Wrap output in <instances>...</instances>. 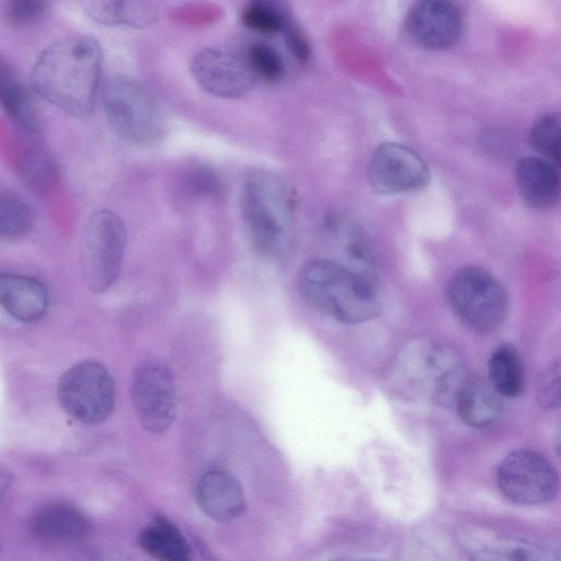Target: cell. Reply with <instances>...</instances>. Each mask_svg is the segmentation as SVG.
<instances>
[{"label": "cell", "instance_id": "1", "mask_svg": "<svg viewBox=\"0 0 561 561\" xmlns=\"http://www.w3.org/2000/svg\"><path fill=\"white\" fill-rule=\"evenodd\" d=\"M102 61L103 51L95 38L67 36L38 56L31 82L48 103L70 115L84 117L95 104Z\"/></svg>", "mask_w": 561, "mask_h": 561}, {"label": "cell", "instance_id": "2", "mask_svg": "<svg viewBox=\"0 0 561 561\" xmlns=\"http://www.w3.org/2000/svg\"><path fill=\"white\" fill-rule=\"evenodd\" d=\"M241 217L260 256L274 262L288 256L294 243V203L277 174L265 170L248 174L241 193Z\"/></svg>", "mask_w": 561, "mask_h": 561}, {"label": "cell", "instance_id": "3", "mask_svg": "<svg viewBox=\"0 0 561 561\" xmlns=\"http://www.w3.org/2000/svg\"><path fill=\"white\" fill-rule=\"evenodd\" d=\"M297 287L310 306L346 324L369 321L380 312L373 279L332 260L306 262L298 273Z\"/></svg>", "mask_w": 561, "mask_h": 561}, {"label": "cell", "instance_id": "4", "mask_svg": "<svg viewBox=\"0 0 561 561\" xmlns=\"http://www.w3.org/2000/svg\"><path fill=\"white\" fill-rule=\"evenodd\" d=\"M106 119L118 138L134 146H152L167 131V121L153 95L138 81L115 76L102 91Z\"/></svg>", "mask_w": 561, "mask_h": 561}, {"label": "cell", "instance_id": "5", "mask_svg": "<svg viewBox=\"0 0 561 561\" xmlns=\"http://www.w3.org/2000/svg\"><path fill=\"white\" fill-rule=\"evenodd\" d=\"M448 300L459 321L479 333L495 330L508 311L506 290L493 274L480 266H467L454 275Z\"/></svg>", "mask_w": 561, "mask_h": 561}, {"label": "cell", "instance_id": "6", "mask_svg": "<svg viewBox=\"0 0 561 561\" xmlns=\"http://www.w3.org/2000/svg\"><path fill=\"white\" fill-rule=\"evenodd\" d=\"M126 247L122 219L108 209L94 211L85 222L80 247L83 280L93 293L107 290L117 279Z\"/></svg>", "mask_w": 561, "mask_h": 561}, {"label": "cell", "instance_id": "7", "mask_svg": "<svg viewBox=\"0 0 561 561\" xmlns=\"http://www.w3.org/2000/svg\"><path fill=\"white\" fill-rule=\"evenodd\" d=\"M62 409L84 424L104 422L115 403V387L110 371L101 363L84 360L69 368L57 389Z\"/></svg>", "mask_w": 561, "mask_h": 561}, {"label": "cell", "instance_id": "8", "mask_svg": "<svg viewBox=\"0 0 561 561\" xmlns=\"http://www.w3.org/2000/svg\"><path fill=\"white\" fill-rule=\"evenodd\" d=\"M496 482L508 501L519 505H541L552 501L559 479L550 462L531 449H516L499 465Z\"/></svg>", "mask_w": 561, "mask_h": 561}, {"label": "cell", "instance_id": "9", "mask_svg": "<svg viewBox=\"0 0 561 561\" xmlns=\"http://www.w3.org/2000/svg\"><path fill=\"white\" fill-rule=\"evenodd\" d=\"M131 401L144 428L162 433L176 415V389L172 371L158 360L137 367L131 381Z\"/></svg>", "mask_w": 561, "mask_h": 561}, {"label": "cell", "instance_id": "10", "mask_svg": "<svg viewBox=\"0 0 561 561\" xmlns=\"http://www.w3.org/2000/svg\"><path fill=\"white\" fill-rule=\"evenodd\" d=\"M191 71L202 89L222 99L241 98L259 83L244 53L227 47H207L198 51L192 60Z\"/></svg>", "mask_w": 561, "mask_h": 561}, {"label": "cell", "instance_id": "11", "mask_svg": "<svg viewBox=\"0 0 561 561\" xmlns=\"http://www.w3.org/2000/svg\"><path fill=\"white\" fill-rule=\"evenodd\" d=\"M430 179V169L423 158L400 144H381L369 161L368 182L378 194L417 191L425 187Z\"/></svg>", "mask_w": 561, "mask_h": 561}, {"label": "cell", "instance_id": "12", "mask_svg": "<svg viewBox=\"0 0 561 561\" xmlns=\"http://www.w3.org/2000/svg\"><path fill=\"white\" fill-rule=\"evenodd\" d=\"M462 13L454 0H415L410 7L405 30L409 37L427 50H442L459 39Z\"/></svg>", "mask_w": 561, "mask_h": 561}, {"label": "cell", "instance_id": "13", "mask_svg": "<svg viewBox=\"0 0 561 561\" xmlns=\"http://www.w3.org/2000/svg\"><path fill=\"white\" fill-rule=\"evenodd\" d=\"M195 500L210 518L228 522L237 518L245 508V499L240 482L226 470L205 472L196 483Z\"/></svg>", "mask_w": 561, "mask_h": 561}, {"label": "cell", "instance_id": "14", "mask_svg": "<svg viewBox=\"0 0 561 561\" xmlns=\"http://www.w3.org/2000/svg\"><path fill=\"white\" fill-rule=\"evenodd\" d=\"M49 294L37 278L0 273V307L21 322H35L47 311Z\"/></svg>", "mask_w": 561, "mask_h": 561}, {"label": "cell", "instance_id": "15", "mask_svg": "<svg viewBox=\"0 0 561 561\" xmlns=\"http://www.w3.org/2000/svg\"><path fill=\"white\" fill-rule=\"evenodd\" d=\"M558 165L540 157L522 158L515 167L516 184L523 199L531 207L554 206L560 196Z\"/></svg>", "mask_w": 561, "mask_h": 561}, {"label": "cell", "instance_id": "16", "mask_svg": "<svg viewBox=\"0 0 561 561\" xmlns=\"http://www.w3.org/2000/svg\"><path fill=\"white\" fill-rule=\"evenodd\" d=\"M501 398L489 381L470 376L457 396L454 409L468 426L483 428L501 416Z\"/></svg>", "mask_w": 561, "mask_h": 561}, {"label": "cell", "instance_id": "17", "mask_svg": "<svg viewBox=\"0 0 561 561\" xmlns=\"http://www.w3.org/2000/svg\"><path fill=\"white\" fill-rule=\"evenodd\" d=\"M0 103L11 119L24 130H39L38 113L28 90L12 65L1 56Z\"/></svg>", "mask_w": 561, "mask_h": 561}, {"label": "cell", "instance_id": "18", "mask_svg": "<svg viewBox=\"0 0 561 561\" xmlns=\"http://www.w3.org/2000/svg\"><path fill=\"white\" fill-rule=\"evenodd\" d=\"M33 534L46 541L64 542L82 537L88 529L84 515L67 504H50L32 518Z\"/></svg>", "mask_w": 561, "mask_h": 561}, {"label": "cell", "instance_id": "19", "mask_svg": "<svg viewBox=\"0 0 561 561\" xmlns=\"http://www.w3.org/2000/svg\"><path fill=\"white\" fill-rule=\"evenodd\" d=\"M140 547L153 558L164 561H186L192 550L180 529L165 517L152 519L139 534Z\"/></svg>", "mask_w": 561, "mask_h": 561}, {"label": "cell", "instance_id": "20", "mask_svg": "<svg viewBox=\"0 0 561 561\" xmlns=\"http://www.w3.org/2000/svg\"><path fill=\"white\" fill-rule=\"evenodd\" d=\"M489 383L505 398L518 397L525 387V373L517 351L502 344L492 353L488 364Z\"/></svg>", "mask_w": 561, "mask_h": 561}, {"label": "cell", "instance_id": "21", "mask_svg": "<svg viewBox=\"0 0 561 561\" xmlns=\"http://www.w3.org/2000/svg\"><path fill=\"white\" fill-rule=\"evenodd\" d=\"M90 14L102 24L131 27H146L157 18L147 0H100L90 7Z\"/></svg>", "mask_w": 561, "mask_h": 561}, {"label": "cell", "instance_id": "22", "mask_svg": "<svg viewBox=\"0 0 561 561\" xmlns=\"http://www.w3.org/2000/svg\"><path fill=\"white\" fill-rule=\"evenodd\" d=\"M551 549L539 543L510 538L494 537L477 543L471 550L479 560H551Z\"/></svg>", "mask_w": 561, "mask_h": 561}, {"label": "cell", "instance_id": "23", "mask_svg": "<svg viewBox=\"0 0 561 561\" xmlns=\"http://www.w3.org/2000/svg\"><path fill=\"white\" fill-rule=\"evenodd\" d=\"M245 27L262 34H276L293 22L285 0H249L241 14Z\"/></svg>", "mask_w": 561, "mask_h": 561}, {"label": "cell", "instance_id": "24", "mask_svg": "<svg viewBox=\"0 0 561 561\" xmlns=\"http://www.w3.org/2000/svg\"><path fill=\"white\" fill-rule=\"evenodd\" d=\"M33 215L19 197L0 193V240H15L28 232Z\"/></svg>", "mask_w": 561, "mask_h": 561}, {"label": "cell", "instance_id": "25", "mask_svg": "<svg viewBox=\"0 0 561 561\" xmlns=\"http://www.w3.org/2000/svg\"><path fill=\"white\" fill-rule=\"evenodd\" d=\"M243 53L257 82L275 83L283 78L284 61L274 47L264 43H253Z\"/></svg>", "mask_w": 561, "mask_h": 561}, {"label": "cell", "instance_id": "26", "mask_svg": "<svg viewBox=\"0 0 561 561\" xmlns=\"http://www.w3.org/2000/svg\"><path fill=\"white\" fill-rule=\"evenodd\" d=\"M560 127L559 114L549 113L534 124L528 137L529 146L556 165L560 161Z\"/></svg>", "mask_w": 561, "mask_h": 561}, {"label": "cell", "instance_id": "27", "mask_svg": "<svg viewBox=\"0 0 561 561\" xmlns=\"http://www.w3.org/2000/svg\"><path fill=\"white\" fill-rule=\"evenodd\" d=\"M47 9L46 0H4L3 14L13 26L24 27L37 23Z\"/></svg>", "mask_w": 561, "mask_h": 561}, {"label": "cell", "instance_id": "28", "mask_svg": "<svg viewBox=\"0 0 561 561\" xmlns=\"http://www.w3.org/2000/svg\"><path fill=\"white\" fill-rule=\"evenodd\" d=\"M222 18V10L211 2H193L170 12V19L185 25H208Z\"/></svg>", "mask_w": 561, "mask_h": 561}, {"label": "cell", "instance_id": "29", "mask_svg": "<svg viewBox=\"0 0 561 561\" xmlns=\"http://www.w3.org/2000/svg\"><path fill=\"white\" fill-rule=\"evenodd\" d=\"M186 188L195 196L217 197L224 191L220 176L210 168L197 165L186 175Z\"/></svg>", "mask_w": 561, "mask_h": 561}, {"label": "cell", "instance_id": "30", "mask_svg": "<svg viewBox=\"0 0 561 561\" xmlns=\"http://www.w3.org/2000/svg\"><path fill=\"white\" fill-rule=\"evenodd\" d=\"M24 163L25 173L34 185L46 188L56 180L55 165L50 158L43 152L28 153Z\"/></svg>", "mask_w": 561, "mask_h": 561}, {"label": "cell", "instance_id": "31", "mask_svg": "<svg viewBox=\"0 0 561 561\" xmlns=\"http://www.w3.org/2000/svg\"><path fill=\"white\" fill-rule=\"evenodd\" d=\"M538 403L548 410L560 405V363L556 360L545 371L538 387Z\"/></svg>", "mask_w": 561, "mask_h": 561}, {"label": "cell", "instance_id": "32", "mask_svg": "<svg viewBox=\"0 0 561 561\" xmlns=\"http://www.w3.org/2000/svg\"><path fill=\"white\" fill-rule=\"evenodd\" d=\"M282 33L290 54L299 62L308 61L310 57L308 41L295 22L289 23Z\"/></svg>", "mask_w": 561, "mask_h": 561}, {"label": "cell", "instance_id": "33", "mask_svg": "<svg viewBox=\"0 0 561 561\" xmlns=\"http://www.w3.org/2000/svg\"><path fill=\"white\" fill-rule=\"evenodd\" d=\"M10 483H11L10 472L5 468L0 466V499L8 490Z\"/></svg>", "mask_w": 561, "mask_h": 561}]
</instances>
